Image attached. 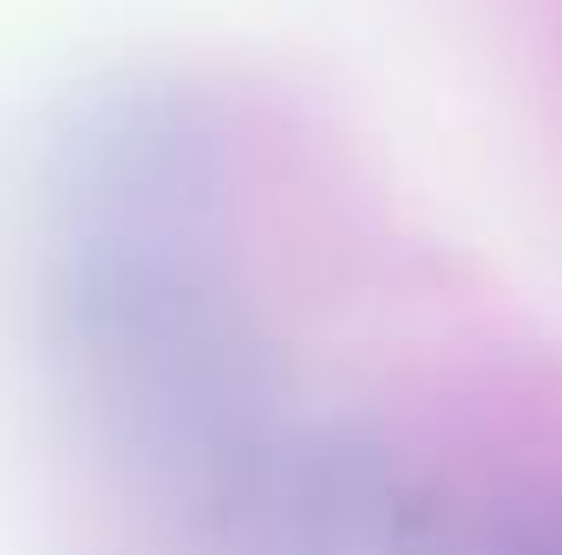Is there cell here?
Segmentation results:
<instances>
[{
	"instance_id": "6da1fadb",
	"label": "cell",
	"mask_w": 562,
	"mask_h": 555,
	"mask_svg": "<svg viewBox=\"0 0 562 555\" xmlns=\"http://www.w3.org/2000/svg\"><path fill=\"white\" fill-rule=\"evenodd\" d=\"M413 555H557L530 523H438Z\"/></svg>"
}]
</instances>
